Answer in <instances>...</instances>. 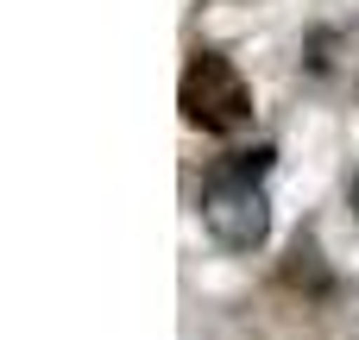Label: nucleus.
Returning a JSON list of instances; mask_svg holds the SVG:
<instances>
[{"label": "nucleus", "instance_id": "2", "mask_svg": "<svg viewBox=\"0 0 359 340\" xmlns=\"http://www.w3.org/2000/svg\"><path fill=\"white\" fill-rule=\"evenodd\" d=\"M177 107H183V120H189L196 132L227 139V132H240V126L252 120V88H246V76L233 69V57H221V50H196V57L183 63Z\"/></svg>", "mask_w": 359, "mask_h": 340}, {"label": "nucleus", "instance_id": "1", "mask_svg": "<svg viewBox=\"0 0 359 340\" xmlns=\"http://www.w3.org/2000/svg\"><path fill=\"white\" fill-rule=\"evenodd\" d=\"M265 170H271V145L233 151L208 170L202 183V227L227 246V252H259L271 233V208H265Z\"/></svg>", "mask_w": 359, "mask_h": 340}, {"label": "nucleus", "instance_id": "3", "mask_svg": "<svg viewBox=\"0 0 359 340\" xmlns=\"http://www.w3.org/2000/svg\"><path fill=\"white\" fill-rule=\"evenodd\" d=\"M353 208H359V177H353Z\"/></svg>", "mask_w": 359, "mask_h": 340}]
</instances>
